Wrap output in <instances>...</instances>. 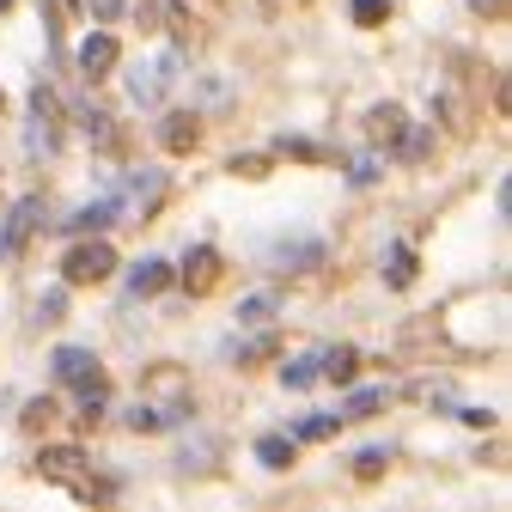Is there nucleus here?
Returning a JSON list of instances; mask_svg holds the SVG:
<instances>
[{
	"mask_svg": "<svg viewBox=\"0 0 512 512\" xmlns=\"http://www.w3.org/2000/svg\"><path fill=\"white\" fill-rule=\"evenodd\" d=\"M110 269H116V250H110L104 238H92V244H74V250H68L61 281H68V287H92V281H110Z\"/></svg>",
	"mask_w": 512,
	"mask_h": 512,
	"instance_id": "obj_1",
	"label": "nucleus"
},
{
	"mask_svg": "<svg viewBox=\"0 0 512 512\" xmlns=\"http://www.w3.org/2000/svg\"><path fill=\"white\" fill-rule=\"evenodd\" d=\"M171 80H177V49H165L153 68L128 74V98H135V104H159V98L171 92Z\"/></svg>",
	"mask_w": 512,
	"mask_h": 512,
	"instance_id": "obj_2",
	"label": "nucleus"
},
{
	"mask_svg": "<svg viewBox=\"0 0 512 512\" xmlns=\"http://www.w3.org/2000/svg\"><path fill=\"white\" fill-rule=\"evenodd\" d=\"M165 287H171V263H165V256H141V263L128 269V293H135V299H153Z\"/></svg>",
	"mask_w": 512,
	"mask_h": 512,
	"instance_id": "obj_3",
	"label": "nucleus"
},
{
	"mask_svg": "<svg viewBox=\"0 0 512 512\" xmlns=\"http://www.w3.org/2000/svg\"><path fill=\"white\" fill-rule=\"evenodd\" d=\"M116 214H122V189H110V196L86 202V208H80V214L68 220V232H74V238H86V232H104V226H110Z\"/></svg>",
	"mask_w": 512,
	"mask_h": 512,
	"instance_id": "obj_4",
	"label": "nucleus"
},
{
	"mask_svg": "<svg viewBox=\"0 0 512 512\" xmlns=\"http://www.w3.org/2000/svg\"><path fill=\"white\" fill-rule=\"evenodd\" d=\"M110 68H116V37H110V31H92V37L80 43V74H86V80H104Z\"/></svg>",
	"mask_w": 512,
	"mask_h": 512,
	"instance_id": "obj_5",
	"label": "nucleus"
},
{
	"mask_svg": "<svg viewBox=\"0 0 512 512\" xmlns=\"http://www.w3.org/2000/svg\"><path fill=\"white\" fill-rule=\"evenodd\" d=\"M55 378L61 384H92L104 372H98V354L92 348H55Z\"/></svg>",
	"mask_w": 512,
	"mask_h": 512,
	"instance_id": "obj_6",
	"label": "nucleus"
},
{
	"mask_svg": "<svg viewBox=\"0 0 512 512\" xmlns=\"http://www.w3.org/2000/svg\"><path fill=\"white\" fill-rule=\"evenodd\" d=\"M269 263H281V269H317V263H324V244H317V238H281L269 250Z\"/></svg>",
	"mask_w": 512,
	"mask_h": 512,
	"instance_id": "obj_7",
	"label": "nucleus"
},
{
	"mask_svg": "<svg viewBox=\"0 0 512 512\" xmlns=\"http://www.w3.org/2000/svg\"><path fill=\"white\" fill-rule=\"evenodd\" d=\"M214 275H220V256H214V244H196V250H189V263H183V281H189V293H208V287H214Z\"/></svg>",
	"mask_w": 512,
	"mask_h": 512,
	"instance_id": "obj_8",
	"label": "nucleus"
},
{
	"mask_svg": "<svg viewBox=\"0 0 512 512\" xmlns=\"http://www.w3.org/2000/svg\"><path fill=\"white\" fill-rule=\"evenodd\" d=\"M293 458H299V439H287V433L256 439V464H263V470H287Z\"/></svg>",
	"mask_w": 512,
	"mask_h": 512,
	"instance_id": "obj_9",
	"label": "nucleus"
},
{
	"mask_svg": "<svg viewBox=\"0 0 512 512\" xmlns=\"http://www.w3.org/2000/svg\"><path fill=\"white\" fill-rule=\"evenodd\" d=\"M159 141H165L171 153H189V147L202 141V128H196V116H183V110H177V116H165V128H159Z\"/></svg>",
	"mask_w": 512,
	"mask_h": 512,
	"instance_id": "obj_10",
	"label": "nucleus"
},
{
	"mask_svg": "<svg viewBox=\"0 0 512 512\" xmlns=\"http://www.w3.org/2000/svg\"><path fill=\"white\" fill-rule=\"evenodd\" d=\"M354 366H360V354L342 342V348H330V354H317V378H336V384H348L354 378Z\"/></svg>",
	"mask_w": 512,
	"mask_h": 512,
	"instance_id": "obj_11",
	"label": "nucleus"
},
{
	"mask_svg": "<svg viewBox=\"0 0 512 512\" xmlns=\"http://www.w3.org/2000/svg\"><path fill=\"white\" fill-rule=\"evenodd\" d=\"M384 281H391V287H409V281H415V250H409V244H391V250H384Z\"/></svg>",
	"mask_w": 512,
	"mask_h": 512,
	"instance_id": "obj_12",
	"label": "nucleus"
},
{
	"mask_svg": "<svg viewBox=\"0 0 512 512\" xmlns=\"http://www.w3.org/2000/svg\"><path fill=\"white\" fill-rule=\"evenodd\" d=\"M275 311H281L275 293H244V299H238V324H269Z\"/></svg>",
	"mask_w": 512,
	"mask_h": 512,
	"instance_id": "obj_13",
	"label": "nucleus"
},
{
	"mask_svg": "<svg viewBox=\"0 0 512 512\" xmlns=\"http://www.w3.org/2000/svg\"><path fill=\"white\" fill-rule=\"evenodd\" d=\"M37 214H43V202H37V196H25V202L13 208V226H7V250L31 238V226H37Z\"/></svg>",
	"mask_w": 512,
	"mask_h": 512,
	"instance_id": "obj_14",
	"label": "nucleus"
},
{
	"mask_svg": "<svg viewBox=\"0 0 512 512\" xmlns=\"http://www.w3.org/2000/svg\"><path fill=\"white\" fill-rule=\"evenodd\" d=\"M281 384H287V391H311V384H317V354L287 360V366H281Z\"/></svg>",
	"mask_w": 512,
	"mask_h": 512,
	"instance_id": "obj_15",
	"label": "nucleus"
},
{
	"mask_svg": "<svg viewBox=\"0 0 512 512\" xmlns=\"http://www.w3.org/2000/svg\"><path fill=\"white\" fill-rule=\"evenodd\" d=\"M372 135H378V141H403V110H397V104H378V110H372Z\"/></svg>",
	"mask_w": 512,
	"mask_h": 512,
	"instance_id": "obj_16",
	"label": "nucleus"
},
{
	"mask_svg": "<svg viewBox=\"0 0 512 512\" xmlns=\"http://www.w3.org/2000/svg\"><path fill=\"white\" fill-rule=\"evenodd\" d=\"M61 311H68V281L49 287V293L37 299V324H61Z\"/></svg>",
	"mask_w": 512,
	"mask_h": 512,
	"instance_id": "obj_17",
	"label": "nucleus"
},
{
	"mask_svg": "<svg viewBox=\"0 0 512 512\" xmlns=\"http://www.w3.org/2000/svg\"><path fill=\"white\" fill-rule=\"evenodd\" d=\"M336 427H342V415H305V421H299V433H293V439H330V433H336Z\"/></svg>",
	"mask_w": 512,
	"mask_h": 512,
	"instance_id": "obj_18",
	"label": "nucleus"
},
{
	"mask_svg": "<svg viewBox=\"0 0 512 512\" xmlns=\"http://www.w3.org/2000/svg\"><path fill=\"white\" fill-rule=\"evenodd\" d=\"M354 25H384V13H391V0H348Z\"/></svg>",
	"mask_w": 512,
	"mask_h": 512,
	"instance_id": "obj_19",
	"label": "nucleus"
},
{
	"mask_svg": "<svg viewBox=\"0 0 512 512\" xmlns=\"http://www.w3.org/2000/svg\"><path fill=\"white\" fill-rule=\"evenodd\" d=\"M372 409H384V384H366V391H354L342 415H372Z\"/></svg>",
	"mask_w": 512,
	"mask_h": 512,
	"instance_id": "obj_20",
	"label": "nucleus"
},
{
	"mask_svg": "<svg viewBox=\"0 0 512 512\" xmlns=\"http://www.w3.org/2000/svg\"><path fill=\"white\" fill-rule=\"evenodd\" d=\"M74 464H86L74 445H61V452H43V458H37V470H55V476H61V470H74Z\"/></svg>",
	"mask_w": 512,
	"mask_h": 512,
	"instance_id": "obj_21",
	"label": "nucleus"
},
{
	"mask_svg": "<svg viewBox=\"0 0 512 512\" xmlns=\"http://www.w3.org/2000/svg\"><path fill=\"white\" fill-rule=\"evenodd\" d=\"M384 464H391V452H384V445H366V452L354 458V470H360V476H378Z\"/></svg>",
	"mask_w": 512,
	"mask_h": 512,
	"instance_id": "obj_22",
	"label": "nucleus"
},
{
	"mask_svg": "<svg viewBox=\"0 0 512 512\" xmlns=\"http://www.w3.org/2000/svg\"><path fill=\"white\" fill-rule=\"evenodd\" d=\"M80 122H86V135H92V141H98V147H104V141H110V116H104V110H86V116H80Z\"/></svg>",
	"mask_w": 512,
	"mask_h": 512,
	"instance_id": "obj_23",
	"label": "nucleus"
},
{
	"mask_svg": "<svg viewBox=\"0 0 512 512\" xmlns=\"http://www.w3.org/2000/svg\"><path fill=\"white\" fill-rule=\"evenodd\" d=\"M232 354H238V360H263V354H275V336H256V342H238Z\"/></svg>",
	"mask_w": 512,
	"mask_h": 512,
	"instance_id": "obj_24",
	"label": "nucleus"
},
{
	"mask_svg": "<svg viewBox=\"0 0 512 512\" xmlns=\"http://www.w3.org/2000/svg\"><path fill=\"white\" fill-rule=\"evenodd\" d=\"M348 177H354L360 189H366V183H378V159H354V171H348Z\"/></svg>",
	"mask_w": 512,
	"mask_h": 512,
	"instance_id": "obj_25",
	"label": "nucleus"
},
{
	"mask_svg": "<svg viewBox=\"0 0 512 512\" xmlns=\"http://www.w3.org/2000/svg\"><path fill=\"white\" fill-rule=\"evenodd\" d=\"M49 415H55V403H49V397H37V403L25 409V427H37V421H49Z\"/></svg>",
	"mask_w": 512,
	"mask_h": 512,
	"instance_id": "obj_26",
	"label": "nucleus"
},
{
	"mask_svg": "<svg viewBox=\"0 0 512 512\" xmlns=\"http://www.w3.org/2000/svg\"><path fill=\"white\" fill-rule=\"evenodd\" d=\"M116 13H122V0H92V19H104V25H110Z\"/></svg>",
	"mask_w": 512,
	"mask_h": 512,
	"instance_id": "obj_27",
	"label": "nucleus"
},
{
	"mask_svg": "<svg viewBox=\"0 0 512 512\" xmlns=\"http://www.w3.org/2000/svg\"><path fill=\"white\" fill-rule=\"evenodd\" d=\"M458 421H470V427H494V415H488V409H458Z\"/></svg>",
	"mask_w": 512,
	"mask_h": 512,
	"instance_id": "obj_28",
	"label": "nucleus"
},
{
	"mask_svg": "<svg viewBox=\"0 0 512 512\" xmlns=\"http://www.w3.org/2000/svg\"><path fill=\"white\" fill-rule=\"evenodd\" d=\"M476 13H506V0H470Z\"/></svg>",
	"mask_w": 512,
	"mask_h": 512,
	"instance_id": "obj_29",
	"label": "nucleus"
},
{
	"mask_svg": "<svg viewBox=\"0 0 512 512\" xmlns=\"http://www.w3.org/2000/svg\"><path fill=\"white\" fill-rule=\"evenodd\" d=\"M0 256H7V232H0Z\"/></svg>",
	"mask_w": 512,
	"mask_h": 512,
	"instance_id": "obj_30",
	"label": "nucleus"
}]
</instances>
